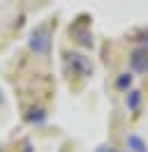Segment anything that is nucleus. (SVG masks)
Here are the masks:
<instances>
[{"instance_id": "obj_2", "label": "nucleus", "mask_w": 148, "mask_h": 152, "mask_svg": "<svg viewBox=\"0 0 148 152\" xmlns=\"http://www.w3.org/2000/svg\"><path fill=\"white\" fill-rule=\"evenodd\" d=\"M127 143L132 145V148H134V152H148V150H146V143L141 141L139 136H130V138H127Z\"/></svg>"}, {"instance_id": "obj_3", "label": "nucleus", "mask_w": 148, "mask_h": 152, "mask_svg": "<svg viewBox=\"0 0 148 152\" xmlns=\"http://www.w3.org/2000/svg\"><path fill=\"white\" fill-rule=\"evenodd\" d=\"M139 104V92H132V99H130V108H134Z\"/></svg>"}, {"instance_id": "obj_1", "label": "nucleus", "mask_w": 148, "mask_h": 152, "mask_svg": "<svg viewBox=\"0 0 148 152\" xmlns=\"http://www.w3.org/2000/svg\"><path fill=\"white\" fill-rule=\"evenodd\" d=\"M30 44H33V48H35V51H42V53H44V51H49V37H46V32H44V30L33 32V42H30Z\"/></svg>"}, {"instance_id": "obj_4", "label": "nucleus", "mask_w": 148, "mask_h": 152, "mask_svg": "<svg viewBox=\"0 0 148 152\" xmlns=\"http://www.w3.org/2000/svg\"><path fill=\"white\" fill-rule=\"evenodd\" d=\"M97 152H116V150H111V148H102V150H97Z\"/></svg>"}]
</instances>
